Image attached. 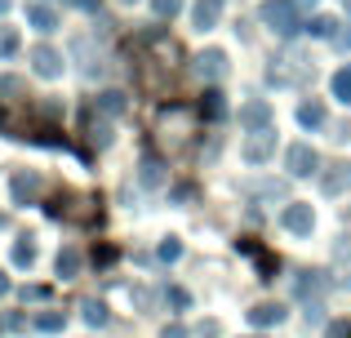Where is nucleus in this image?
Instances as JSON below:
<instances>
[{"label": "nucleus", "instance_id": "nucleus-2", "mask_svg": "<svg viewBox=\"0 0 351 338\" xmlns=\"http://www.w3.org/2000/svg\"><path fill=\"white\" fill-rule=\"evenodd\" d=\"M258 18H263L276 36H298L302 32V9H298V0H263Z\"/></svg>", "mask_w": 351, "mask_h": 338}, {"label": "nucleus", "instance_id": "nucleus-23", "mask_svg": "<svg viewBox=\"0 0 351 338\" xmlns=\"http://www.w3.org/2000/svg\"><path fill=\"white\" fill-rule=\"evenodd\" d=\"M85 321H89V325H107V307L89 298V303H85Z\"/></svg>", "mask_w": 351, "mask_h": 338}, {"label": "nucleus", "instance_id": "nucleus-6", "mask_svg": "<svg viewBox=\"0 0 351 338\" xmlns=\"http://www.w3.org/2000/svg\"><path fill=\"white\" fill-rule=\"evenodd\" d=\"M276 156V134L271 130H254V138L245 143V160L249 165H263V160Z\"/></svg>", "mask_w": 351, "mask_h": 338}, {"label": "nucleus", "instance_id": "nucleus-24", "mask_svg": "<svg viewBox=\"0 0 351 338\" xmlns=\"http://www.w3.org/2000/svg\"><path fill=\"white\" fill-rule=\"evenodd\" d=\"M18 53V32H0V58H14Z\"/></svg>", "mask_w": 351, "mask_h": 338}, {"label": "nucleus", "instance_id": "nucleus-4", "mask_svg": "<svg viewBox=\"0 0 351 338\" xmlns=\"http://www.w3.org/2000/svg\"><path fill=\"white\" fill-rule=\"evenodd\" d=\"M280 227H285V232H293V236H311V227H316V209L302 205V200H293V205H285Z\"/></svg>", "mask_w": 351, "mask_h": 338}, {"label": "nucleus", "instance_id": "nucleus-11", "mask_svg": "<svg viewBox=\"0 0 351 338\" xmlns=\"http://www.w3.org/2000/svg\"><path fill=\"white\" fill-rule=\"evenodd\" d=\"M280 321H285L280 303H258L254 312H249V325H254V330H271V325H280Z\"/></svg>", "mask_w": 351, "mask_h": 338}, {"label": "nucleus", "instance_id": "nucleus-31", "mask_svg": "<svg viewBox=\"0 0 351 338\" xmlns=\"http://www.w3.org/2000/svg\"><path fill=\"white\" fill-rule=\"evenodd\" d=\"M347 14H351V0H347Z\"/></svg>", "mask_w": 351, "mask_h": 338}, {"label": "nucleus", "instance_id": "nucleus-20", "mask_svg": "<svg viewBox=\"0 0 351 338\" xmlns=\"http://www.w3.org/2000/svg\"><path fill=\"white\" fill-rule=\"evenodd\" d=\"M9 258H14V267H32V263H36V245L32 241H18Z\"/></svg>", "mask_w": 351, "mask_h": 338}, {"label": "nucleus", "instance_id": "nucleus-13", "mask_svg": "<svg viewBox=\"0 0 351 338\" xmlns=\"http://www.w3.org/2000/svg\"><path fill=\"white\" fill-rule=\"evenodd\" d=\"M27 18H32L36 32H58V14H53L49 5H32V9H27Z\"/></svg>", "mask_w": 351, "mask_h": 338}, {"label": "nucleus", "instance_id": "nucleus-17", "mask_svg": "<svg viewBox=\"0 0 351 338\" xmlns=\"http://www.w3.org/2000/svg\"><path fill=\"white\" fill-rule=\"evenodd\" d=\"M329 89H334V98H338V103H351V62H347L343 71H334Z\"/></svg>", "mask_w": 351, "mask_h": 338}, {"label": "nucleus", "instance_id": "nucleus-14", "mask_svg": "<svg viewBox=\"0 0 351 338\" xmlns=\"http://www.w3.org/2000/svg\"><path fill=\"white\" fill-rule=\"evenodd\" d=\"M302 32H311L316 40H334V36H338V23L329 14H316L311 23H302Z\"/></svg>", "mask_w": 351, "mask_h": 338}, {"label": "nucleus", "instance_id": "nucleus-26", "mask_svg": "<svg viewBox=\"0 0 351 338\" xmlns=\"http://www.w3.org/2000/svg\"><path fill=\"white\" fill-rule=\"evenodd\" d=\"M160 258H165V263H173V258H182V245H178V241H173V236H169V241H160Z\"/></svg>", "mask_w": 351, "mask_h": 338}, {"label": "nucleus", "instance_id": "nucleus-10", "mask_svg": "<svg viewBox=\"0 0 351 338\" xmlns=\"http://www.w3.org/2000/svg\"><path fill=\"white\" fill-rule=\"evenodd\" d=\"M351 187V165H329L325 173H320V191L325 196H338V191Z\"/></svg>", "mask_w": 351, "mask_h": 338}, {"label": "nucleus", "instance_id": "nucleus-7", "mask_svg": "<svg viewBox=\"0 0 351 338\" xmlns=\"http://www.w3.org/2000/svg\"><path fill=\"white\" fill-rule=\"evenodd\" d=\"M32 67L40 71L45 80H53V76H62V53L49 49V45H36V49H32Z\"/></svg>", "mask_w": 351, "mask_h": 338}, {"label": "nucleus", "instance_id": "nucleus-1", "mask_svg": "<svg viewBox=\"0 0 351 338\" xmlns=\"http://www.w3.org/2000/svg\"><path fill=\"white\" fill-rule=\"evenodd\" d=\"M200 130V112H191V107L173 103L169 112H160V143L169 152H182L191 143V134Z\"/></svg>", "mask_w": 351, "mask_h": 338}, {"label": "nucleus", "instance_id": "nucleus-27", "mask_svg": "<svg viewBox=\"0 0 351 338\" xmlns=\"http://www.w3.org/2000/svg\"><path fill=\"white\" fill-rule=\"evenodd\" d=\"M80 9H85V14H98V9H103V0H76Z\"/></svg>", "mask_w": 351, "mask_h": 338}, {"label": "nucleus", "instance_id": "nucleus-30", "mask_svg": "<svg viewBox=\"0 0 351 338\" xmlns=\"http://www.w3.org/2000/svg\"><path fill=\"white\" fill-rule=\"evenodd\" d=\"M5 9H9V0H0V14H5Z\"/></svg>", "mask_w": 351, "mask_h": 338}, {"label": "nucleus", "instance_id": "nucleus-29", "mask_svg": "<svg viewBox=\"0 0 351 338\" xmlns=\"http://www.w3.org/2000/svg\"><path fill=\"white\" fill-rule=\"evenodd\" d=\"M5 289H9V280H5V271H0V294H5Z\"/></svg>", "mask_w": 351, "mask_h": 338}, {"label": "nucleus", "instance_id": "nucleus-12", "mask_svg": "<svg viewBox=\"0 0 351 338\" xmlns=\"http://www.w3.org/2000/svg\"><path fill=\"white\" fill-rule=\"evenodd\" d=\"M196 71H200L205 80H218V76L227 71V53H223V49H205V53L196 58Z\"/></svg>", "mask_w": 351, "mask_h": 338}, {"label": "nucleus", "instance_id": "nucleus-9", "mask_svg": "<svg viewBox=\"0 0 351 338\" xmlns=\"http://www.w3.org/2000/svg\"><path fill=\"white\" fill-rule=\"evenodd\" d=\"M240 125H245V130H267V125H271V107H267L263 98L245 103L240 107Z\"/></svg>", "mask_w": 351, "mask_h": 338}, {"label": "nucleus", "instance_id": "nucleus-5", "mask_svg": "<svg viewBox=\"0 0 351 338\" xmlns=\"http://www.w3.org/2000/svg\"><path fill=\"white\" fill-rule=\"evenodd\" d=\"M36 191H40V173L32 169H18L14 178H9V196H14V205H32Z\"/></svg>", "mask_w": 351, "mask_h": 338}, {"label": "nucleus", "instance_id": "nucleus-8", "mask_svg": "<svg viewBox=\"0 0 351 338\" xmlns=\"http://www.w3.org/2000/svg\"><path fill=\"white\" fill-rule=\"evenodd\" d=\"M218 18H223V0H196V5H191V23H196V32L218 27Z\"/></svg>", "mask_w": 351, "mask_h": 338}, {"label": "nucleus", "instance_id": "nucleus-25", "mask_svg": "<svg viewBox=\"0 0 351 338\" xmlns=\"http://www.w3.org/2000/svg\"><path fill=\"white\" fill-rule=\"evenodd\" d=\"M36 325H40V330H45V334H58V330H62V325H67V316H58V312H49V316H40V321H36Z\"/></svg>", "mask_w": 351, "mask_h": 338}, {"label": "nucleus", "instance_id": "nucleus-19", "mask_svg": "<svg viewBox=\"0 0 351 338\" xmlns=\"http://www.w3.org/2000/svg\"><path fill=\"white\" fill-rule=\"evenodd\" d=\"M160 182H165L160 160H156V156H143V187H160Z\"/></svg>", "mask_w": 351, "mask_h": 338}, {"label": "nucleus", "instance_id": "nucleus-3", "mask_svg": "<svg viewBox=\"0 0 351 338\" xmlns=\"http://www.w3.org/2000/svg\"><path fill=\"white\" fill-rule=\"evenodd\" d=\"M285 169H289L293 178H311V173H320V152L311 147V143H293V147L285 152Z\"/></svg>", "mask_w": 351, "mask_h": 338}, {"label": "nucleus", "instance_id": "nucleus-21", "mask_svg": "<svg viewBox=\"0 0 351 338\" xmlns=\"http://www.w3.org/2000/svg\"><path fill=\"white\" fill-rule=\"evenodd\" d=\"M80 271V254L76 250H62L58 254V276H76Z\"/></svg>", "mask_w": 351, "mask_h": 338}, {"label": "nucleus", "instance_id": "nucleus-28", "mask_svg": "<svg viewBox=\"0 0 351 338\" xmlns=\"http://www.w3.org/2000/svg\"><path fill=\"white\" fill-rule=\"evenodd\" d=\"M334 40H338V45H343V49H351V32H338V36H334Z\"/></svg>", "mask_w": 351, "mask_h": 338}, {"label": "nucleus", "instance_id": "nucleus-22", "mask_svg": "<svg viewBox=\"0 0 351 338\" xmlns=\"http://www.w3.org/2000/svg\"><path fill=\"white\" fill-rule=\"evenodd\" d=\"M156 18H178L182 14V0H152Z\"/></svg>", "mask_w": 351, "mask_h": 338}, {"label": "nucleus", "instance_id": "nucleus-18", "mask_svg": "<svg viewBox=\"0 0 351 338\" xmlns=\"http://www.w3.org/2000/svg\"><path fill=\"white\" fill-rule=\"evenodd\" d=\"M98 112H103V116H120V112H125V94H120V89L98 94Z\"/></svg>", "mask_w": 351, "mask_h": 338}, {"label": "nucleus", "instance_id": "nucleus-15", "mask_svg": "<svg viewBox=\"0 0 351 338\" xmlns=\"http://www.w3.org/2000/svg\"><path fill=\"white\" fill-rule=\"evenodd\" d=\"M200 116H205V121H223V116H227V103H223L218 89H209V94L200 98Z\"/></svg>", "mask_w": 351, "mask_h": 338}, {"label": "nucleus", "instance_id": "nucleus-32", "mask_svg": "<svg viewBox=\"0 0 351 338\" xmlns=\"http://www.w3.org/2000/svg\"><path fill=\"white\" fill-rule=\"evenodd\" d=\"M125 5H134V0H125Z\"/></svg>", "mask_w": 351, "mask_h": 338}, {"label": "nucleus", "instance_id": "nucleus-16", "mask_svg": "<svg viewBox=\"0 0 351 338\" xmlns=\"http://www.w3.org/2000/svg\"><path fill=\"white\" fill-rule=\"evenodd\" d=\"M298 121L307 125V130H320V125H325V103H316V98H311V103H302L298 107Z\"/></svg>", "mask_w": 351, "mask_h": 338}]
</instances>
